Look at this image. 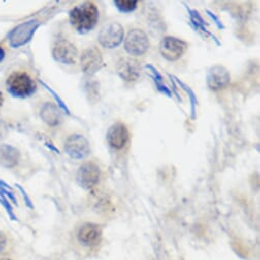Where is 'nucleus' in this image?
Masks as SVG:
<instances>
[{
  "instance_id": "1",
  "label": "nucleus",
  "mask_w": 260,
  "mask_h": 260,
  "mask_svg": "<svg viewBox=\"0 0 260 260\" xmlns=\"http://www.w3.org/2000/svg\"><path fill=\"white\" fill-rule=\"evenodd\" d=\"M98 20L99 11L93 3H84L70 12V22L81 34L88 33L94 29Z\"/></svg>"
},
{
  "instance_id": "2",
  "label": "nucleus",
  "mask_w": 260,
  "mask_h": 260,
  "mask_svg": "<svg viewBox=\"0 0 260 260\" xmlns=\"http://www.w3.org/2000/svg\"><path fill=\"white\" fill-rule=\"evenodd\" d=\"M7 85L9 92L19 98L31 96L37 88L34 80L25 72L13 73L9 77Z\"/></svg>"
},
{
  "instance_id": "3",
  "label": "nucleus",
  "mask_w": 260,
  "mask_h": 260,
  "mask_svg": "<svg viewBox=\"0 0 260 260\" xmlns=\"http://www.w3.org/2000/svg\"><path fill=\"white\" fill-rule=\"evenodd\" d=\"M148 48L149 40L144 31L134 29L128 32L124 41V49L128 54L141 56L148 50Z\"/></svg>"
},
{
  "instance_id": "4",
  "label": "nucleus",
  "mask_w": 260,
  "mask_h": 260,
  "mask_svg": "<svg viewBox=\"0 0 260 260\" xmlns=\"http://www.w3.org/2000/svg\"><path fill=\"white\" fill-rule=\"evenodd\" d=\"M66 153L73 159H85L91 152L90 143L87 138L80 134H74L68 138L64 144Z\"/></svg>"
},
{
  "instance_id": "5",
  "label": "nucleus",
  "mask_w": 260,
  "mask_h": 260,
  "mask_svg": "<svg viewBox=\"0 0 260 260\" xmlns=\"http://www.w3.org/2000/svg\"><path fill=\"white\" fill-rule=\"evenodd\" d=\"M40 23L37 20L28 21L20 26L10 34V44L12 47L18 48L28 43L34 36L36 30L39 28Z\"/></svg>"
},
{
  "instance_id": "6",
  "label": "nucleus",
  "mask_w": 260,
  "mask_h": 260,
  "mask_svg": "<svg viewBox=\"0 0 260 260\" xmlns=\"http://www.w3.org/2000/svg\"><path fill=\"white\" fill-rule=\"evenodd\" d=\"M124 29L118 23H111L105 26L98 35L99 43L105 48H115L123 40Z\"/></svg>"
},
{
  "instance_id": "7",
  "label": "nucleus",
  "mask_w": 260,
  "mask_h": 260,
  "mask_svg": "<svg viewBox=\"0 0 260 260\" xmlns=\"http://www.w3.org/2000/svg\"><path fill=\"white\" fill-rule=\"evenodd\" d=\"M101 51L96 46H90L81 55V68L87 75H94L103 67Z\"/></svg>"
},
{
  "instance_id": "8",
  "label": "nucleus",
  "mask_w": 260,
  "mask_h": 260,
  "mask_svg": "<svg viewBox=\"0 0 260 260\" xmlns=\"http://www.w3.org/2000/svg\"><path fill=\"white\" fill-rule=\"evenodd\" d=\"M187 43L175 37H166L160 43V53L161 55L170 60L176 61L180 59L185 51L187 50Z\"/></svg>"
},
{
  "instance_id": "9",
  "label": "nucleus",
  "mask_w": 260,
  "mask_h": 260,
  "mask_svg": "<svg viewBox=\"0 0 260 260\" xmlns=\"http://www.w3.org/2000/svg\"><path fill=\"white\" fill-rule=\"evenodd\" d=\"M100 179V168L95 162L82 165L77 174L78 184L84 189H91L96 186Z\"/></svg>"
},
{
  "instance_id": "10",
  "label": "nucleus",
  "mask_w": 260,
  "mask_h": 260,
  "mask_svg": "<svg viewBox=\"0 0 260 260\" xmlns=\"http://www.w3.org/2000/svg\"><path fill=\"white\" fill-rule=\"evenodd\" d=\"M52 55L57 62L62 64H74L77 60L78 50L73 43L62 39L55 43L52 50Z\"/></svg>"
},
{
  "instance_id": "11",
  "label": "nucleus",
  "mask_w": 260,
  "mask_h": 260,
  "mask_svg": "<svg viewBox=\"0 0 260 260\" xmlns=\"http://www.w3.org/2000/svg\"><path fill=\"white\" fill-rule=\"evenodd\" d=\"M231 82V76L229 71L220 66L216 64L211 67L206 75V83L207 86L213 90L218 91L225 88Z\"/></svg>"
},
{
  "instance_id": "12",
  "label": "nucleus",
  "mask_w": 260,
  "mask_h": 260,
  "mask_svg": "<svg viewBox=\"0 0 260 260\" xmlns=\"http://www.w3.org/2000/svg\"><path fill=\"white\" fill-rule=\"evenodd\" d=\"M116 72L122 80L126 82H133L138 80V78L140 77L141 67L136 59L123 57L118 60L116 66Z\"/></svg>"
},
{
  "instance_id": "13",
  "label": "nucleus",
  "mask_w": 260,
  "mask_h": 260,
  "mask_svg": "<svg viewBox=\"0 0 260 260\" xmlns=\"http://www.w3.org/2000/svg\"><path fill=\"white\" fill-rule=\"evenodd\" d=\"M128 138H129L128 129L121 122L113 123L109 127L108 132L106 134V139L108 144L114 149L123 148L126 145Z\"/></svg>"
},
{
  "instance_id": "14",
  "label": "nucleus",
  "mask_w": 260,
  "mask_h": 260,
  "mask_svg": "<svg viewBox=\"0 0 260 260\" xmlns=\"http://www.w3.org/2000/svg\"><path fill=\"white\" fill-rule=\"evenodd\" d=\"M102 237V230L94 223H86L82 225L78 232V240L85 246H96Z\"/></svg>"
},
{
  "instance_id": "15",
  "label": "nucleus",
  "mask_w": 260,
  "mask_h": 260,
  "mask_svg": "<svg viewBox=\"0 0 260 260\" xmlns=\"http://www.w3.org/2000/svg\"><path fill=\"white\" fill-rule=\"evenodd\" d=\"M20 151L11 145L0 146V166L12 169L19 164Z\"/></svg>"
},
{
  "instance_id": "16",
  "label": "nucleus",
  "mask_w": 260,
  "mask_h": 260,
  "mask_svg": "<svg viewBox=\"0 0 260 260\" xmlns=\"http://www.w3.org/2000/svg\"><path fill=\"white\" fill-rule=\"evenodd\" d=\"M40 115L43 121L50 126H56L62 120L60 109L53 103H45L41 109Z\"/></svg>"
},
{
  "instance_id": "17",
  "label": "nucleus",
  "mask_w": 260,
  "mask_h": 260,
  "mask_svg": "<svg viewBox=\"0 0 260 260\" xmlns=\"http://www.w3.org/2000/svg\"><path fill=\"white\" fill-rule=\"evenodd\" d=\"M186 9H187V11H188V13H189L190 21H191L192 26H193L196 30H198V31L204 33V34L207 35V36H210V37L216 42V44L219 45L220 43H219V41L216 39V37H215L214 35H212V34L206 29V27H205V21L203 20V18H202L201 15L199 14V12H197L196 10H191V9H189L187 6H186Z\"/></svg>"
},
{
  "instance_id": "18",
  "label": "nucleus",
  "mask_w": 260,
  "mask_h": 260,
  "mask_svg": "<svg viewBox=\"0 0 260 260\" xmlns=\"http://www.w3.org/2000/svg\"><path fill=\"white\" fill-rule=\"evenodd\" d=\"M145 68L148 69V70L153 74V76H151V78L153 79V81H154V83H155V85H156L157 90H158L159 92L166 94L167 96L172 97V92H171L170 89L164 84V79H162L161 75L159 74V72H158L153 66H151V64H147Z\"/></svg>"
},
{
  "instance_id": "19",
  "label": "nucleus",
  "mask_w": 260,
  "mask_h": 260,
  "mask_svg": "<svg viewBox=\"0 0 260 260\" xmlns=\"http://www.w3.org/2000/svg\"><path fill=\"white\" fill-rule=\"evenodd\" d=\"M172 77H173V79H175V81L181 86V88L189 95L190 100H191V116H192L193 119H195V118H196V106H197V104H198L195 93L193 92V90H192L190 87H188L186 84H184L183 82H181L178 78H176L175 76H172Z\"/></svg>"
},
{
  "instance_id": "20",
  "label": "nucleus",
  "mask_w": 260,
  "mask_h": 260,
  "mask_svg": "<svg viewBox=\"0 0 260 260\" xmlns=\"http://www.w3.org/2000/svg\"><path fill=\"white\" fill-rule=\"evenodd\" d=\"M114 5L121 13H131L137 8L138 2L136 0H115Z\"/></svg>"
},
{
  "instance_id": "21",
  "label": "nucleus",
  "mask_w": 260,
  "mask_h": 260,
  "mask_svg": "<svg viewBox=\"0 0 260 260\" xmlns=\"http://www.w3.org/2000/svg\"><path fill=\"white\" fill-rule=\"evenodd\" d=\"M42 85H43V86H44V87H45V88H46V89H47V90H48V91H49V92H50V93L53 95V97H54V98H55V100L57 101V103H58L59 107H60V108H61L63 111H66L67 113H70V110H69L68 106H67V105L64 104V102H63V101L60 99V97H59V96H58V95H57V94H56V93H55V92H54L52 89H50V88H49V87H48L46 84L42 83Z\"/></svg>"
},
{
  "instance_id": "22",
  "label": "nucleus",
  "mask_w": 260,
  "mask_h": 260,
  "mask_svg": "<svg viewBox=\"0 0 260 260\" xmlns=\"http://www.w3.org/2000/svg\"><path fill=\"white\" fill-rule=\"evenodd\" d=\"M0 203H2L4 206H5V208L7 209V211L9 212V214L13 217V218H15V215H14V212H13V208H12V206H11V204H10V202L4 197V195L3 194H0Z\"/></svg>"
},
{
  "instance_id": "23",
  "label": "nucleus",
  "mask_w": 260,
  "mask_h": 260,
  "mask_svg": "<svg viewBox=\"0 0 260 260\" xmlns=\"http://www.w3.org/2000/svg\"><path fill=\"white\" fill-rule=\"evenodd\" d=\"M8 135V126L4 120H0V141L4 140Z\"/></svg>"
},
{
  "instance_id": "24",
  "label": "nucleus",
  "mask_w": 260,
  "mask_h": 260,
  "mask_svg": "<svg viewBox=\"0 0 260 260\" xmlns=\"http://www.w3.org/2000/svg\"><path fill=\"white\" fill-rule=\"evenodd\" d=\"M206 13L208 14V16L215 22V24H216V26H217V28L218 29H224V27H223V25L221 24V22L219 21V19L213 14V13H211L210 11H206Z\"/></svg>"
},
{
  "instance_id": "25",
  "label": "nucleus",
  "mask_w": 260,
  "mask_h": 260,
  "mask_svg": "<svg viewBox=\"0 0 260 260\" xmlns=\"http://www.w3.org/2000/svg\"><path fill=\"white\" fill-rule=\"evenodd\" d=\"M6 246H7V237L3 232H0V252L4 251Z\"/></svg>"
},
{
  "instance_id": "26",
  "label": "nucleus",
  "mask_w": 260,
  "mask_h": 260,
  "mask_svg": "<svg viewBox=\"0 0 260 260\" xmlns=\"http://www.w3.org/2000/svg\"><path fill=\"white\" fill-rule=\"evenodd\" d=\"M5 55H6V53H5V50H4V48H3V47H0V62H2V61L4 60V58H5Z\"/></svg>"
},
{
  "instance_id": "27",
  "label": "nucleus",
  "mask_w": 260,
  "mask_h": 260,
  "mask_svg": "<svg viewBox=\"0 0 260 260\" xmlns=\"http://www.w3.org/2000/svg\"><path fill=\"white\" fill-rule=\"evenodd\" d=\"M3 102H4V96H3V93L0 92V107L3 106Z\"/></svg>"
},
{
  "instance_id": "28",
  "label": "nucleus",
  "mask_w": 260,
  "mask_h": 260,
  "mask_svg": "<svg viewBox=\"0 0 260 260\" xmlns=\"http://www.w3.org/2000/svg\"><path fill=\"white\" fill-rule=\"evenodd\" d=\"M2 260H12V259H10V258H4V259H2Z\"/></svg>"
}]
</instances>
